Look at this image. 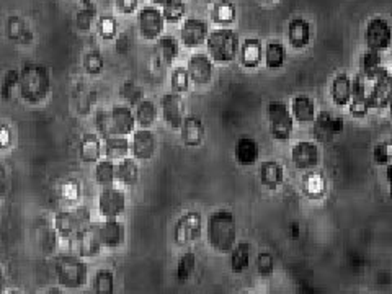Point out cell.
<instances>
[{"instance_id": "cell-10", "label": "cell", "mask_w": 392, "mask_h": 294, "mask_svg": "<svg viewBox=\"0 0 392 294\" xmlns=\"http://www.w3.org/2000/svg\"><path fill=\"white\" fill-rule=\"evenodd\" d=\"M99 237L101 247L105 249H118L124 244L126 228L124 223L118 219H103L92 226Z\"/></svg>"}, {"instance_id": "cell-14", "label": "cell", "mask_w": 392, "mask_h": 294, "mask_svg": "<svg viewBox=\"0 0 392 294\" xmlns=\"http://www.w3.org/2000/svg\"><path fill=\"white\" fill-rule=\"evenodd\" d=\"M157 151V138L152 129L138 128L133 131L131 139V152L136 161H149Z\"/></svg>"}, {"instance_id": "cell-50", "label": "cell", "mask_w": 392, "mask_h": 294, "mask_svg": "<svg viewBox=\"0 0 392 294\" xmlns=\"http://www.w3.org/2000/svg\"><path fill=\"white\" fill-rule=\"evenodd\" d=\"M99 31L103 40H111L118 33V22L113 15H103L99 20Z\"/></svg>"}, {"instance_id": "cell-30", "label": "cell", "mask_w": 392, "mask_h": 294, "mask_svg": "<svg viewBox=\"0 0 392 294\" xmlns=\"http://www.w3.org/2000/svg\"><path fill=\"white\" fill-rule=\"evenodd\" d=\"M131 151V142L128 136H111L103 139V152L106 159L111 161H121L128 157Z\"/></svg>"}, {"instance_id": "cell-5", "label": "cell", "mask_w": 392, "mask_h": 294, "mask_svg": "<svg viewBox=\"0 0 392 294\" xmlns=\"http://www.w3.org/2000/svg\"><path fill=\"white\" fill-rule=\"evenodd\" d=\"M206 46L212 61L229 62L239 54L240 38L237 35V31L227 27H221L208 35Z\"/></svg>"}, {"instance_id": "cell-52", "label": "cell", "mask_w": 392, "mask_h": 294, "mask_svg": "<svg viewBox=\"0 0 392 294\" xmlns=\"http://www.w3.org/2000/svg\"><path fill=\"white\" fill-rule=\"evenodd\" d=\"M372 159L379 166H387L392 161V144L391 142H377L372 149Z\"/></svg>"}, {"instance_id": "cell-24", "label": "cell", "mask_w": 392, "mask_h": 294, "mask_svg": "<svg viewBox=\"0 0 392 294\" xmlns=\"http://www.w3.org/2000/svg\"><path fill=\"white\" fill-rule=\"evenodd\" d=\"M235 161L240 166H254L260 157V146L254 138L242 136L237 139L235 151H234Z\"/></svg>"}, {"instance_id": "cell-55", "label": "cell", "mask_w": 392, "mask_h": 294, "mask_svg": "<svg viewBox=\"0 0 392 294\" xmlns=\"http://www.w3.org/2000/svg\"><path fill=\"white\" fill-rule=\"evenodd\" d=\"M45 294H67L62 286H51L46 289Z\"/></svg>"}, {"instance_id": "cell-59", "label": "cell", "mask_w": 392, "mask_h": 294, "mask_svg": "<svg viewBox=\"0 0 392 294\" xmlns=\"http://www.w3.org/2000/svg\"><path fill=\"white\" fill-rule=\"evenodd\" d=\"M6 294H22L20 291H17V289H13V291H8V293H6Z\"/></svg>"}, {"instance_id": "cell-9", "label": "cell", "mask_w": 392, "mask_h": 294, "mask_svg": "<svg viewBox=\"0 0 392 294\" xmlns=\"http://www.w3.org/2000/svg\"><path fill=\"white\" fill-rule=\"evenodd\" d=\"M372 85L368 91L371 108H384L389 105L392 98V74L387 67L381 66L371 79Z\"/></svg>"}, {"instance_id": "cell-16", "label": "cell", "mask_w": 392, "mask_h": 294, "mask_svg": "<svg viewBox=\"0 0 392 294\" xmlns=\"http://www.w3.org/2000/svg\"><path fill=\"white\" fill-rule=\"evenodd\" d=\"M187 69L191 82H195L198 85H205L208 82H211L212 74H215V64H212L211 56L205 54V52L191 54L190 59H188Z\"/></svg>"}, {"instance_id": "cell-44", "label": "cell", "mask_w": 392, "mask_h": 294, "mask_svg": "<svg viewBox=\"0 0 392 294\" xmlns=\"http://www.w3.org/2000/svg\"><path fill=\"white\" fill-rule=\"evenodd\" d=\"M7 33H8V36L12 38V40H18V41H28L31 38L27 22L22 20V18L17 17V15L8 18Z\"/></svg>"}, {"instance_id": "cell-54", "label": "cell", "mask_w": 392, "mask_h": 294, "mask_svg": "<svg viewBox=\"0 0 392 294\" xmlns=\"http://www.w3.org/2000/svg\"><path fill=\"white\" fill-rule=\"evenodd\" d=\"M386 178H387V185H389V195L392 198V162L386 166Z\"/></svg>"}, {"instance_id": "cell-21", "label": "cell", "mask_w": 392, "mask_h": 294, "mask_svg": "<svg viewBox=\"0 0 392 294\" xmlns=\"http://www.w3.org/2000/svg\"><path fill=\"white\" fill-rule=\"evenodd\" d=\"M288 43L296 50H303L309 45L311 41V25L306 18L303 17H294L288 23V30H286Z\"/></svg>"}, {"instance_id": "cell-64", "label": "cell", "mask_w": 392, "mask_h": 294, "mask_svg": "<svg viewBox=\"0 0 392 294\" xmlns=\"http://www.w3.org/2000/svg\"><path fill=\"white\" fill-rule=\"evenodd\" d=\"M391 74H392V72H391Z\"/></svg>"}, {"instance_id": "cell-39", "label": "cell", "mask_w": 392, "mask_h": 294, "mask_svg": "<svg viewBox=\"0 0 392 294\" xmlns=\"http://www.w3.org/2000/svg\"><path fill=\"white\" fill-rule=\"evenodd\" d=\"M314 119H316L317 128L326 134L340 133L343 131V126H345V119H343V117H335V115H332L331 112L317 113Z\"/></svg>"}, {"instance_id": "cell-34", "label": "cell", "mask_w": 392, "mask_h": 294, "mask_svg": "<svg viewBox=\"0 0 392 294\" xmlns=\"http://www.w3.org/2000/svg\"><path fill=\"white\" fill-rule=\"evenodd\" d=\"M95 182L100 186H113L116 183V162L111 159H100L95 163Z\"/></svg>"}, {"instance_id": "cell-56", "label": "cell", "mask_w": 392, "mask_h": 294, "mask_svg": "<svg viewBox=\"0 0 392 294\" xmlns=\"http://www.w3.org/2000/svg\"><path fill=\"white\" fill-rule=\"evenodd\" d=\"M0 294H6V274L2 267H0Z\"/></svg>"}, {"instance_id": "cell-58", "label": "cell", "mask_w": 392, "mask_h": 294, "mask_svg": "<svg viewBox=\"0 0 392 294\" xmlns=\"http://www.w3.org/2000/svg\"><path fill=\"white\" fill-rule=\"evenodd\" d=\"M152 2H154V3H157V6H162V7H164L167 2H170V0H152Z\"/></svg>"}, {"instance_id": "cell-7", "label": "cell", "mask_w": 392, "mask_h": 294, "mask_svg": "<svg viewBox=\"0 0 392 294\" xmlns=\"http://www.w3.org/2000/svg\"><path fill=\"white\" fill-rule=\"evenodd\" d=\"M203 230V216L200 211H185L173 224V240L178 247L188 245L200 239Z\"/></svg>"}, {"instance_id": "cell-41", "label": "cell", "mask_w": 392, "mask_h": 294, "mask_svg": "<svg viewBox=\"0 0 392 294\" xmlns=\"http://www.w3.org/2000/svg\"><path fill=\"white\" fill-rule=\"evenodd\" d=\"M196 253L193 252V250H188V252H183L180 255V258H178L177 262V278L178 281H187V279H190L193 277V273H195L196 270Z\"/></svg>"}, {"instance_id": "cell-43", "label": "cell", "mask_w": 392, "mask_h": 294, "mask_svg": "<svg viewBox=\"0 0 392 294\" xmlns=\"http://www.w3.org/2000/svg\"><path fill=\"white\" fill-rule=\"evenodd\" d=\"M95 128H96V134H99L101 139L116 136L115 128H113V122H111L110 110H105V108L96 110V113H95Z\"/></svg>"}, {"instance_id": "cell-47", "label": "cell", "mask_w": 392, "mask_h": 294, "mask_svg": "<svg viewBox=\"0 0 392 294\" xmlns=\"http://www.w3.org/2000/svg\"><path fill=\"white\" fill-rule=\"evenodd\" d=\"M187 12L185 0H170L162 7V15L168 23L180 22Z\"/></svg>"}, {"instance_id": "cell-61", "label": "cell", "mask_w": 392, "mask_h": 294, "mask_svg": "<svg viewBox=\"0 0 392 294\" xmlns=\"http://www.w3.org/2000/svg\"><path fill=\"white\" fill-rule=\"evenodd\" d=\"M206 2H215V0H206Z\"/></svg>"}, {"instance_id": "cell-46", "label": "cell", "mask_w": 392, "mask_h": 294, "mask_svg": "<svg viewBox=\"0 0 392 294\" xmlns=\"http://www.w3.org/2000/svg\"><path fill=\"white\" fill-rule=\"evenodd\" d=\"M18 87H20V71H7V74L3 75V80L0 82V95L6 100H10L13 96V91H15Z\"/></svg>"}, {"instance_id": "cell-3", "label": "cell", "mask_w": 392, "mask_h": 294, "mask_svg": "<svg viewBox=\"0 0 392 294\" xmlns=\"http://www.w3.org/2000/svg\"><path fill=\"white\" fill-rule=\"evenodd\" d=\"M55 273L59 286L64 289H79L89 281V265L77 253H64L57 257Z\"/></svg>"}, {"instance_id": "cell-6", "label": "cell", "mask_w": 392, "mask_h": 294, "mask_svg": "<svg viewBox=\"0 0 392 294\" xmlns=\"http://www.w3.org/2000/svg\"><path fill=\"white\" fill-rule=\"evenodd\" d=\"M267 117L270 124V133L278 141H286L291 136L294 128V118L291 108L282 100H272L267 107Z\"/></svg>"}, {"instance_id": "cell-38", "label": "cell", "mask_w": 392, "mask_h": 294, "mask_svg": "<svg viewBox=\"0 0 392 294\" xmlns=\"http://www.w3.org/2000/svg\"><path fill=\"white\" fill-rule=\"evenodd\" d=\"M95 294H115V273L110 268L96 270L92 279Z\"/></svg>"}, {"instance_id": "cell-18", "label": "cell", "mask_w": 392, "mask_h": 294, "mask_svg": "<svg viewBox=\"0 0 392 294\" xmlns=\"http://www.w3.org/2000/svg\"><path fill=\"white\" fill-rule=\"evenodd\" d=\"M110 113L116 136H128L136 129V117H134V112L129 105L115 103L110 108Z\"/></svg>"}, {"instance_id": "cell-25", "label": "cell", "mask_w": 392, "mask_h": 294, "mask_svg": "<svg viewBox=\"0 0 392 294\" xmlns=\"http://www.w3.org/2000/svg\"><path fill=\"white\" fill-rule=\"evenodd\" d=\"M293 118L299 123H309L316 118V102L309 95H296L291 100Z\"/></svg>"}, {"instance_id": "cell-31", "label": "cell", "mask_w": 392, "mask_h": 294, "mask_svg": "<svg viewBox=\"0 0 392 294\" xmlns=\"http://www.w3.org/2000/svg\"><path fill=\"white\" fill-rule=\"evenodd\" d=\"M263 57L268 69H280L286 62V47L280 40H270L263 47Z\"/></svg>"}, {"instance_id": "cell-48", "label": "cell", "mask_w": 392, "mask_h": 294, "mask_svg": "<svg viewBox=\"0 0 392 294\" xmlns=\"http://www.w3.org/2000/svg\"><path fill=\"white\" fill-rule=\"evenodd\" d=\"M82 66H84V69L92 75L100 74L105 67V57L99 50H90L84 54Z\"/></svg>"}, {"instance_id": "cell-60", "label": "cell", "mask_w": 392, "mask_h": 294, "mask_svg": "<svg viewBox=\"0 0 392 294\" xmlns=\"http://www.w3.org/2000/svg\"><path fill=\"white\" fill-rule=\"evenodd\" d=\"M387 107H389V110H391V115H392V98H391V102H389V105H387Z\"/></svg>"}, {"instance_id": "cell-15", "label": "cell", "mask_w": 392, "mask_h": 294, "mask_svg": "<svg viewBox=\"0 0 392 294\" xmlns=\"http://www.w3.org/2000/svg\"><path fill=\"white\" fill-rule=\"evenodd\" d=\"M208 35H210V25L206 20L198 17L187 18L180 28L182 43L188 47L200 46L208 40Z\"/></svg>"}, {"instance_id": "cell-62", "label": "cell", "mask_w": 392, "mask_h": 294, "mask_svg": "<svg viewBox=\"0 0 392 294\" xmlns=\"http://www.w3.org/2000/svg\"><path fill=\"white\" fill-rule=\"evenodd\" d=\"M240 294H252V293H240Z\"/></svg>"}, {"instance_id": "cell-35", "label": "cell", "mask_w": 392, "mask_h": 294, "mask_svg": "<svg viewBox=\"0 0 392 294\" xmlns=\"http://www.w3.org/2000/svg\"><path fill=\"white\" fill-rule=\"evenodd\" d=\"M178 51H180V45H178V40L175 36L166 35L157 40L156 52L164 61V64H172L173 59L178 56Z\"/></svg>"}, {"instance_id": "cell-32", "label": "cell", "mask_w": 392, "mask_h": 294, "mask_svg": "<svg viewBox=\"0 0 392 294\" xmlns=\"http://www.w3.org/2000/svg\"><path fill=\"white\" fill-rule=\"evenodd\" d=\"M235 6L232 0H215L211 7V18L217 25H231L235 20Z\"/></svg>"}, {"instance_id": "cell-51", "label": "cell", "mask_w": 392, "mask_h": 294, "mask_svg": "<svg viewBox=\"0 0 392 294\" xmlns=\"http://www.w3.org/2000/svg\"><path fill=\"white\" fill-rule=\"evenodd\" d=\"M256 270L261 277H272L275 273V258L270 252H260L256 255Z\"/></svg>"}, {"instance_id": "cell-20", "label": "cell", "mask_w": 392, "mask_h": 294, "mask_svg": "<svg viewBox=\"0 0 392 294\" xmlns=\"http://www.w3.org/2000/svg\"><path fill=\"white\" fill-rule=\"evenodd\" d=\"M103 152V139L96 133H84L79 139V157L82 162L96 163Z\"/></svg>"}, {"instance_id": "cell-33", "label": "cell", "mask_w": 392, "mask_h": 294, "mask_svg": "<svg viewBox=\"0 0 392 294\" xmlns=\"http://www.w3.org/2000/svg\"><path fill=\"white\" fill-rule=\"evenodd\" d=\"M252 258V244L239 242L231 250V270L234 273H242L249 268Z\"/></svg>"}, {"instance_id": "cell-63", "label": "cell", "mask_w": 392, "mask_h": 294, "mask_svg": "<svg viewBox=\"0 0 392 294\" xmlns=\"http://www.w3.org/2000/svg\"><path fill=\"white\" fill-rule=\"evenodd\" d=\"M267 2H270V0H267Z\"/></svg>"}, {"instance_id": "cell-12", "label": "cell", "mask_w": 392, "mask_h": 294, "mask_svg": "<svg viewBox=\"0 0 392 294\" xmlns=\"http://www.w3.org/2000/svg\"><path fill=\"white\" fill-rule=\"evenodd\" d=\"M164 23H166V18L162 15V10L154 6L144 7L138 13L139 33L146 40H157L164 31Z\"/></svg>"}, {"instance_id": "cell-27", "label": "cell", "mask_w": 392, "mask_h": 294, "mask_svg": "<svg viewBox=\"0 0 392 294\" xmlns=\"http://www.w3.org/2000/svg\"><path fill=\"white\" fill-rule=\"evenodd\" d=\"M94 226V224H92ZM75 244V252L77 255H80L82 258H90L96 257L101 252V244L99 237H96L94 228H90L89 230H85L84 234H80L79 237L72 240Z\"/></svg>"}, {"instance_id": "cell-1", "label": "cell", "mask_w": 392, "mask_h": 294, "mask_svg": "<svg viewBox=\"0 0 392 294\" xmlns=\"http://www.w3.org/2000/svg\"><path fill=\"white\" fill-rule=\"evenodd\" d=\"M208 244L216 252H231L237 239V221L231 210L219 208L212 211L206 224Z\"/></svg>"}, {"instance_id": "cell-45", "label": "cell", "mask_w": 392, "mask_h": 294, "mask_svg": "<svg viewBox=\"0 0 392 294\" xmlns=\"http://www.w3.org/2000/svg\"><path fill=\"white\" fill-rule=\"evenodd\" d=\"M119 94L126 105H138L144 98V91L134 80H124L119 87Z\"/></svg>"}, {"instance_id": "cell-40", "label": "cell", "mask_w": 392, "mask_h": 294, "mask_svg": "<svg viewBox=\"0 0 392 294\" xmlns=\"http://www.w3.org/2000/svg\"><path fill=\"white\" fill-rule=\"evenodd\" d=\"M96 17V7L94 0H82V7L75 15V25L80 31H89Z\"/></svg>"}, {"instance_id": "cell-49", "label": "cell", "mask_w": 392, "mask_h": 294, "mask_svg": "<svg viewBox=\"0 0 392 294\" xmlns=\"http://www.w3.org/2000/svg\"><path fill=\"white\" fill-rule=\"evenodd\" d=\"M190 74H188V69L183 66H177L173 67L172 72H170V87L173 91H178V94H182V91H187L188 87H190Z\"/></svg>"}, {"instance_id": "cell-4", "label": "cell", "mask_w": 392, "mask_h": 294, "mask_svg": "<svg viewBox=\"0 0 392 294\" xmlns=\"http://www.w3.org/2000/svg\"><path fill=\"white\" fill-rule=\"evenodd\" d=\"M92 213L89 206H75V208H67L57 211L55 216V229L57 235L62 239L74 240L84 234L85 230L92 228Z\"/></svg>"}, {"instance_id": "cell-53", "label": "cell", "mask_w": 392, "mask_h": 294, "mask_svg": "<svg viewBox=\"0 0 392 294\" xmlns=\"http://www.w3.org/2000/svg\"><path fill=\"white\" fill-rule=\"evenodd\" d=\"M139 0H116V8L121 13H133L138 8Z\"/></svg>"}, {"instance_id": "cell-8", "label": "cell", "mask_w": 392, "mask_h": 294, "mask_svg": "<svg viewBox=\"0 0 392 294\" xmlns=\"http://www.w3.org/2000/svg\"><path fill=\"white\" fill-rule=\"evenodd\" d=\"M365 43L368 50L384 51L392 43V27L382 17H372L365 27Z\"/></svg>"}, {"instance_id": "cell-2", "label": "cell", "mask_w": 392, "mask_h": 294, "mask_svg": "<svg viewBox=\"0 0 392 294\" xmlns=\"http://www.w3.org/2000/svg\"><path fill=\"white\" fill-rule=\"evenodd\" d=\"M20 96L28 103H41L51 91V75L45 64L27 62L20 69Z\"/></svg>"}, {"instance_id": "cell-57", "label": "cell", "mask_w": 392, "mask_h": 294, "mask_svg": "<svg viewBox=\"0 0 392 294\" xmlns=\"http://www.w3.org/2000/svg\"><path fill=\"white\" fill-rule=\"evenodd\" d=\"M291 234H293V237L296 239L298 235H299V224L298 223H293V226H291Z\"/></svg>"}, {"instance_id": "cell-17", "label": "cell", "mask_w": 392, "mask_h": 294, "mask_svg": "<svg viewBox=\"0 0 392 294\" xmlns=\"http://www.w3.org/2000/svg\"><path fill=\"white\" fill-rule=\"evenodd\" d=\"M350 113L355 117H365L370 112V98H368V89H366V77L363 74H358L351 79V98L350 103Z\"/></svg>"}, {"instance_id": "cell-42", "label": "cell", "mask_w": 392, "mask_h": 294, "mask_svg": "<svg viewBox=\"0 0 392 294\" xmlns=\"http://www.w3.org/2000/svg\"><path fill=\"white\" fill-rule=\"evenodd\" d=\"M360 67H361V74L365 75L366 79L371 80L381 67L379 51L366 50L365 52H363L361 57H360Z\"/></svg>"}, {"instance_id": "cell-28", "label": "cell", "mask_w": 392, "mask_h": 294, "mask_svg": "<svg viewBox=\"0 0 392 294\" xmlns=\"http://www.w3.org/2000/svg\"><path fill=\"white\" fill-rule=\"evenodd\" d=\"M139 166L136 159L124 157L116 162V182H119L124 186H134L139 182Z\"/></svg>"}, {"instance_id": "cell-29", "label": "cell", "mask_w": 392, "mask_h": 294, "mask_svg": "<svg viewBox=\"0 0 392 294\" xmlns=\"http://www.w3.org/2000/svg\"><path fill=\"white\" fill-rule=\"evenodd\" d=\"M240 61L245 67H256L261 62V57H263V46H261V41L259 38H245L244 41L240 43Z\"/></svg>"}, {"instance_id": "cell-11", "label": "cell", "mask_w": 392, "mask_h": 294, "mask_svg": "<svg viewBox=\"0 0 392 294\" xmlns=\"http://www.w3.org/2000/svg\"><path fill=\"white\" fill-rule=\"evenodd\" d=\"M126 210V195L118 186H105L99 195V211L105 219H118Z\"/></svg>"}, {"instance_id": "cell-23", "label": "cell", "mask_w": 392, "mask_h": 294, "mask_svg": "<svg viewBox=\"0 0 392 294\" xmlns=\"http://www.w3.org/2000/svg\"><path fill=\"white\" fill-rule=\"evenodd\" d=\"M259 178H260L261 185L270 188V190H273V188H278L283 183L284 168L282 163H280L278 161H273V159H270V161H263L259 167Z\"/></svg>"}, {"instance_id": "cell-13", "label": "cell", "mask_w": 392, "mask_h": 294, "mask_svg": "<svg viewBox=\"0 0 392 294\" xmlns=\"http://www.w3.org/2000/svg\"><path fill=\"white\" fill-rule=\"evenodd\" d=\"M162 117L166 123L173 129H180L183 119H185V102L178 91H166L161 98Z\"/></svg>"}, {"instance_id": "cell-26", "label": "cell", "mask_w": 392, "mask_h": 294, "mask_svg": "<svg viewBox=\"0 0 392 294\" xmlns=\"http://www.w3.org/2000/svg\"><path fill=\"white\" fill-rule=\"evenodd\" d=\"M331 95L333 103L338 107L350 103L351 98V77L345 72H338L331 84Z\"/></svg>"}, {"instance_id": "cell-22", "label": "cell", "mask_w": 392, "mask_h": 294, "mask_svg": "<svg viewBox=\"0 0 392 294\" xmlns=\"http://www.w3.org/2000/svg\"><path fill=\"white\" fill-rule=\"evenodd\" d=\"M180 133L183 144H187L188 147H196L203 142L206 131L205 124H203L200 117H196V115H188V117L183 119Z\"/></svg>"}, {"instance_id": "cell-37", "label": "cell", "mask_w": 392, "mask_h": 294, "mask_svg": "<svg viewBox=\"0 0 392 294\" xmlns=\"http://www.w3.org/2000/svg\"><path fill=\"white\" fill-rule=\"evenodd\" d=\"M96 102V91L94 89H84L80 87L79 90L72 95V105H74L75 113L89 115Z\"/></svg>"}, {"instance_id": "cell-19", "label": "cell", "mask_w": 392, "mask_h": 294, "mask_svg": "<svg viewBox=\"0 0 392 294\" xmlns=\"http://www.w3.org/2000/svg\"><path fill=\"white\" fill-rule=\"evenodd\" d=\"M321 152L319 146L312 141H298L291 149V161L298 168H312L319 163Z\"/></svg>"}, {"instance_id": "cell-36", "label": "cell", "mask_w": 392, "mask_h": 294, "mask_svg": "<svg viewBox=\"0 0 392 294\" xmlns=\"http://www.w3.org/2000/svg\"><path fill=\"white\" fill-rule=\"evenodd\" d=\"M134 117H136V124H139V128H151L157 118L156 103L151 98H143L136 105Z\"/></svg>"}]
</instances>
